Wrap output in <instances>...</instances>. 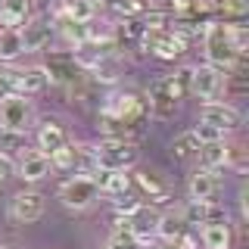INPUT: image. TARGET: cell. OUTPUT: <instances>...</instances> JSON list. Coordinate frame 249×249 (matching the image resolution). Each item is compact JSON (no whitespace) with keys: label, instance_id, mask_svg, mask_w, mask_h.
Masks as SVG:
<instances>
[{"label":"cell","instance_id":"cell-1","mask_svg":"<svg viewBox=\"0 0 249 249\" xmlns=\"http://www.w3.org/2000/svg\"><path fill=\"white\" fill-rule=\"evenodd\" d=\"M146 119H150V106L131 88H119L106 93L103 106H100V131H103V137L131 140L143 128Z\"/></svg>","mask_w":249,"mask_h":249},{"label":"cell","instance_id":"cell-2","mask_svg":"<svg viewBox=\"0 0 249 249\" xmlns=\"http://www.w3.org/2000/svg\"><path fill=\"white\" fill-rule=\"evenodd\" d=\"M199 35H202V47H206V62H209V66L228 72V69H233L240 59H243V53L233 47L231 22H215V19H209L206 25H202Z\"/></svg>","mask_w":249,"mask_h":249},{"label":"cell","instance_id":"cell-3","mask_svg":"<svg viewBox=\"0 0 249 249\" xmlns=\"http://www.w3.org/2000/svg\"><path fill=\"white\" fill-rule=\"evenodd\" d=\"M93 153V171H131L137 165V146L134 140H119V137H103L97 146H90Z\"/></svg>","mask_w":249,"mask_h":249},{"label":"cell","instance_id":"cell-4","mask_svg":"<svg viewBox=\"0 0 249 249\" xmlns=\"http://www.w3.org/2000/svg\"><path fill=\"white\" fill-rule=\"evenodd\" d=\"M97 199H100V190L90 175H75L69 181H62V187H59V202L66 209H75V212L90 209Z\"/></svg>","mask_w":249,"mask_h":249},{"label":"cell","instance_id":"cell-5","mask_svg":"<svg viewBox=\"0 0 249 249\" xmlns=\"http://www.w3.org/2000/svg\"><path fill=\"white\" fill-rule=\"evenodd\" d=\"M47 72V84H59V88H75L78 81H84V69L75 62V56L69 50H59V53H50V59H47L44 66Z\"/></svg>","mask_w":249,"mask_h":249},{"label":"cell","instance_id":"cell-6","mask_svg":"<svg viewBox=\"0 0 249 249\" xmlns=\"http://www.w3.org/2000/svg\"><path fill=\"white\" fill-rule=\"evenodd\" d=\"M31 115H35V109H31V100L25 97V93L10 90L6 97H0V124H3V128L28 131Z\"/></svg>","mask_w":249,"mask_h":249},{"label":"cell","instance_id":"cell-7","mask_svg":"<svg viewBox=\"0 0 249 249\" xmlns=\"http://www.w3.org/2000/svg\"><path fill=\"white\" fill-rule=\"evenodd\" d=\"M224 90V72L215 66H190V93L199 97L202 103H212V100L221 97Z\"/></svg>","mask_w":249,"mask_h":249},{"label":"cell","instance_id":"cell-8","mask_svg":"<svg viewBox=\"0 0 249 249\" xmlns=\"http://www.w3.org/2000/svg\"><path fill=\"white\" fill-rule=\"evenodd\" d=\"M199 122L212 124L218 128L221 134H231V131H237L240 124H243V115L237 112L231 103H221V100H212V103H202V112H199Z\"/></svg>","mask_w":249,"mask_h":249},{"label":"cell","instance_id":"cell-9","mask_svg":"<svg viewBox=\"0 0 249 249\" xmlns=\"http://www.w3.org/2000/svg\"><path fill=\"white\" fill-rule=\"evenodd\" d=\"M19 35H22V50H25V53L47 50L50 41L56 37V35H53V22L44 19V16H31L25 25L19 28Z\"/></svg>","mask_w":249,"mask_h":249},{"label":"cell","instance_id":"cell-10","mask_svg":"<svg viewBox=\"0 0 249 249\" xmlns=\"http://www.w3.org/2000/svg\"><path fill=\"white\" fill-rule=\"evenodd\" d=\"M50 156L41 153V150H25L19 153V159H16V175L22 178L25 184H37L44 181L47 175H50Z\"/></svg>","mask_w":249,"mask_h":249},{"label":"cell","instance_id":"cell-11","mask_svg":"<svg viewBox=\"0 0 249 249\" xmlns=\"http://www.w3.org/2000/svg\"><path fill=\"white\" fill-rule=\"evenodd\" d=\"M44 215V196L37 190H22L10 199V218L19 224H31Z\"/></svg>","mask_w":249,"mask_h":249},{"label":"cell","instance_id":"cell-12","mask_svg":"<svg viewBox=\"0 0 249 249\" xmlns=\"http://www.w3.org/2000/svg\"><path fill=\"white\" fill-rule=\"evenodd\" d=\"M146 106H150V115L153 119H171V115L178 112V100L175 93L168 90L165 78H156V81L150 84V93H146Z\"/></svg>","mask_w":249,"mask_h":249},{"label":"cell","instance_id":"cell-13","mask_svg":"<svg viewBox=\"0 0 249 249\" xmlns=\"http://www.w3.org/2000/svg\"><path fill=\"white\" fill-rule=\"evenodd\" d=\"M187 218L181 212V206H168L165 212L159 215V221H156V237H162L165 243H171V240H181L187 233Z\"/></svg>","mask_w":249,"mask_h":249},{"label":"cell","instance_id":"cell-14","mask_svg":"<svg viewBox=\"0 0 249 249\" xmlns=\"http://www.w3.org/2000/svg\"><path fill=\"white\" fill-rule=\"evenodd\" d=\"M35 140H37V150L41 153H56L62 143L69 140V131L62 128V124L56 122V119H44L41 124H37V134H35Z\"/></svg>","mask_w":249,"mask_h":249},{"label":"cell","instance_id":"cell-15","mask_svg":"<svg viewBox=\"0 0 249 249\" xmlns=\"http://www.w3.org/2000/svg\"><path fill=\"white\" fill-rule=\"evenodd\" d=\"M187 193L190 199H199V202H215V193H218V175L209 168H199L190 175L187 181Z\"/></svg>","mask_w":249,"mask_h":249},{"label":"cell","instance_id":"cell-16","mask_svg":"<svg viewBox=\"0 0 249 249\" xmlns=\"http://www.w3.org/2000/svg\"><path fill=\"white\" fill-rule=\"evenodd\" d=\"M90 178H93V184H97V190L106 193V196H122V193L131 190V175L128 171H103V168H97V171H90Z\"/></svg>","mask_w":249,"mask_h":249},{"label":"cell","instance_id":"cell-17","mask_svg":"<svg viewBox=\"0 0 249 249\" xmlns=\"http://www.w3.org/2000/svg\"><path fill=\"white\" fill-rule=\"evenodd\" d=\"M35 0H0V25L3 28H22L31 19Z\"/></svg>","mask_w":249,"mask_h":249},{"label":"cell","instance_id":"cell-18","mask_svg":"<svg viewBox=\"0 0 249 249\" xmlns=\"http://www.w3.org/2000/svg\"><path fill=\"white\" fill-rule=\"evenodd\" d=\"M202 237V249H231L233 243V233H231V224L228 218H218V221H206L199 231Z\"/></svg>","mask_w":249,"mask_h":249},{"label":"cell","instance_id":"cell-19","mask_svg":"<svg viewBox=\"0 0 249 249\" xmlns=\"http://www.w3.org/2000/svg\"><path fill=\"white\" fill-rule=\"evenodd\" d=\"M134 184L143 190V196H150V202H168L171 199V187L165 178H159L156 171H137Z\"/></svg>","mask_w":249,"mask_h":249},{"label":"cell","instance_id":"cell-20","mask_svg":"<svg viewBox=\"0 0 249 249\" xmlns=\"http://www.w3.org/2000/svg\"><path fill=\"white\" fill-rule=\"evenodd\" d=\"M44 88H47L44 66H31V69H22V72H13V90L16 93L31 97V93H37V90H44Z\"/></svg>","mask_w":249,"mask_h":249},{"label":"cell","instance_id":"cell-21","mask_svg":"<svg viewBox=\"0 0 249 249\" xmlns=\"http://www.w3.org/2000/svg\"><path fill=\"white\" fill-rule=\"evenodd\" d=\"M156 221H159V215L150 212L146 206H140L134 215H131V237H134V243H153L156 237Z\"/></svg>","mask_w":249,"mask_h":249},{"label":"cell","instance_id":"cell-22","mask_svg":"<svg viewBox=\"0 0 249 249\" xmlns=\"http://www.w3.org/2000/svg\"><path fill=\"white\" fill-rule=\"evenodd\" d=\"M187 44H190L187 37H181L178 31L165 28L159 37H156V44H153V50H150V53H156L159 59H178V56H184Z\"/></svg>","mask_w":249,"mask_h":249},{"label":"cell","instance_id":"cell-23","mask_svg":"<svg viewBox=\"0 0 249 249\" xmlns=\"http://www.w3.org/2000/svg\"><path fill=\"white\" fill-rule=\"evenodd\" d=\"M97 16V0H62L53 13V19H72V22H90Z\"/></svg>","mask_w":249,"mask_h":249},{"label":"cell","instance_id":"cell-24","mask_svg":"<svg viewBox=\"0 0 249 249\" xmlns=\"http://www.w3.org/2000/svg\"><path fill=\"white\" fill-rule=\"evenodd\" d=\"M199 165L209 168V171H218V168H228V140H212V143H199V153H196Z\"/></svg>","mask_w":249,"mask_h":249},{"label":"cell","instance_id":"cell-25","mask_svg":"<svg viewBox=\"0 0 249 249\" xmlns=\"http://www.w3.org/2000/svg\"><path fill=\"white\" fill-rule=\"evenodd\" d=\"M134 246H137V243H134V237H131V218L115 215L112 231H109L103 249H134Z\"/></svg>","mask_w":249,"mask_h":249},{"label":"cell","instance_id":"cell-26","mask_svg":"<svg viewBox=\"0 0 249 249\" xmlns=\"http://www.w3.org/2000/svg\"><path fill=\"white\" fill-rule=\"evenodd\" d=\"M181 212L187 218V224H206V221H218V218H224L218 212L215 202H199V199H190L187 206H181Z\"/></svg>","mask_w":249,"mask_h":249},{"label":"cell","instance_id":"cell-27","mask_svg":"<svg viewBox=\"0 0 249 249\" xmlns=\"http://www.w3.org/2000/svg\"><path fill=\"white\" fill-rule=\"evenodd\" d=\"M196 153H199V140H196L193 131H184V134H178L175 140H171V156H175L178 162L196 159Z\"/></svg>","mask_w":249,"mask_h":249},{"label":"cell","instance_id":"cell-28","mask_svg":"<svg viewBox=\"0 0 249 249\" xmlns=\"http://www.w3.org/2000/svg\"><path fill=\"white\" fill-rule=\"evenodd\" d=\"M22 35L19 28H0V62H13L16 56H22Z\"/></svg>","mask_w":249,"mask_h":249},{"label":"cell","instance_id":"cell-29","mask_svg":"<svg viewBox=\"0 0 249 249\" xmlns=\"http://www.w3.org/2000/svg\"><path fill=\"white\" fill-rule=\"evenodd\" d=\"M78 162H81V146H75L72 140H66L56 153H50V165L59 171H72Z\"/></svg>","mask_w":249,"mask_h":249},{"label":"cell","instance_id":"cell-30","mask_svg":"<svg viewBox=\"0 0 249 249\" xmlns=\"http://www.w3.org/2000/svg\"><path fill=\"white\" fill-rule=\"evenodd\" d=\"M25 150H28V131H10L0 124V153L13 159V153H25Z\"/></svg>","mask_w":249,"mask_h":249},{"label":"cell","instance_id":"cell-31","mask_svg":"<svg viewBox=\"0 0 249 249\" xmlns=\"http://www.w3.org/2000/svg\"><path fill=\"white\" fill-rule=\"evenodd\" d=\"M165 78V84H168V90L175 93V100L181 103L184 97H190V66H184V69H178L175 75H162Z\"/></svg>","mask_w":249,"mask_h":249},{"label":"cell","instance_id":"cell-32","mask_svg":"<svg viewBox=\"0 0 249 249\" xmlns=\"http://www.w3.org/2000/svg\"><path fill=\"white\" fill-rule=\"evenodd\" d=\"M109 3H112V10L119 13L124 22L140 19V16L150 10V0H109Z\"/></svg>","mask_w":249,"mask_h":249},{"label":"cell","instance_id":"cell-33","mask_svg":"<svg viewBox=\"0 0 249 249\" xmlns=\"http://www.w3.org/2000/svg\"><path fill=\"white\" fill-rule=\"evenodd\" d=\"M143 206V199L134 196V193H122V196H112V209H115V215H122V218H131L137 212V209Z\"/></svg>","mask_w":249,"mask_h":249},{"label":"cell","instance_id":"cell-34","mask_svg":"<svg viewBox=\"0 0 249 249\" xmlns=\"http://www.w3.org/2000/svg\"><path fill=\"white\" fill-rule=\"evenodd\" d=\"M212 13H221L224 22L243 19L246 16V0H218V3H212Z\"/></svg>","mask_w":249,"mask_h":249},{"label":"cell","instance_id":"cell-35","mask_svg":"<svg viewBox=\"0 0 249 249\" xmlns=\"http://www.w3.org/2000/svg\"><path fill=\"white\" fill-rule=\"evenodd\" d=\"M190 131L196 134L199 143H212V140H221V137H224L218 128H212V124H206V122H196V128H190Z\"/></svg>","mask_w":249,"mask_h":249},{"label":"cell","instance_id":"cell-36","mask_svg":"<svg viewBox=\"0 0 249 249\" xmlns=\"http://www.w3.org/2000/svg\"><path fill=\"white\" fill-rule=\"evenodd\" d=\"M13 175H16V162L10 159V156L0 153V184H3L6 178H13Z\"/></svg>","mask_w":249,"mask_h":249},{"label":"cell","instance_id":"cell-37","mask_svg":"<svg viewBox=\"0 0 249 249\" xmlns=\"http://www.w3.org/2000/svg\"><path fill=\"white\" fill-rule=\"evenodd\" d=\"M13 90V72H0V97Z\"/></svg>","mask_w":249,"mask_h":249},{"label":"cell","instance_id":"cell-38","mask_svg":"<svg viewBox=\"0 0 249 249\" xmlns=\"http://www.w3.org/2000/svg\"><path fill=\"white\" fill-rule=\"evenodd\" d=\"M240 215H249V193H246V187H240Z\"/></svg>","mask_w":249,"mask_h":249},{"label":"cell","instance_id":"cell-39","mask_svg":"<svg viewBox=\"0 0 249 249\" xmlns=\"http://www.w3.org/2000/svg\"><path fill=\"white\" fill-rule=\"evenodd\" d=\"M159 249H184V243H181V240H171V243H165V246H159Z\"/></svg>","mask_w":249,"mask_h":249},{"label":"cell","instance_id":"cell-40","mask_svg":"<svg viewBox=\"0 0 249 249\" xmlns=\"http://www.w3.org/2000/svg\"><path fill=\"white\" fill-rule=\"evenodd\" d=\"M140 249H159L156 243H140Z\"/></svg>","mask_w":249,"mask_h":249},{"label":"cell","instance_id":"cell-41","mask_svg":"<svg viewBox=\"0 0 249 249\" xmlns=\"http://www.w3.org/2000/svg\"><path fill=\"white\" fill-rule=\"evenodd\" d=\"M0 249H6V246H0Z\"/></svg>","mask_w":249,"mask_h":249}]
</instances>
